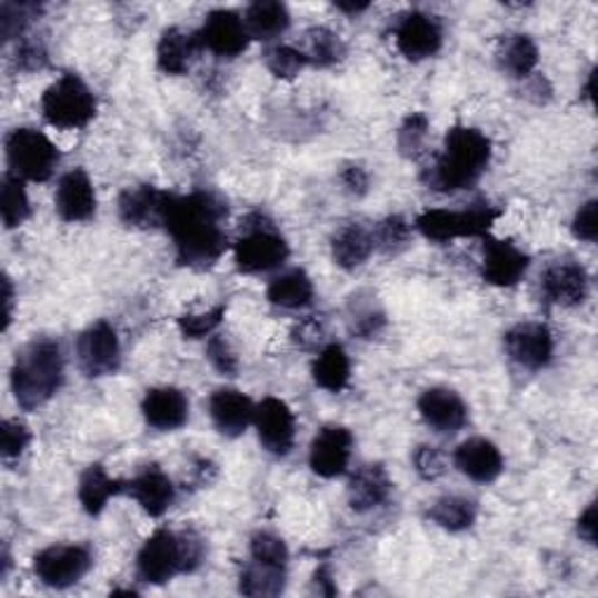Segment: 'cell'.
<instances>
[{
    "mask_svg": "<svg viewBox=\"0 0 598 598\" xmlns=\"http://www.w3.org/2000/svg\"><path fill=\"white\" fill-rule=\"evenodd\" d=\"M454 466L477 485H491L505 468L500 449L487 437H470L454 451Z\"/></svg>",
    "mask_w": 598,
    "mask_h": 598,
    "instance_id": "obj_20",
    "label": "cell"
},
{
    "mask_svg": "<svg viewBox=\"0 0 598 598\" xmlns=\"http://www.w3.org/2000/svg\"><path fill=\"white\" fill-rule=\"evenodd\" d=\"M206 358H209V362L225 377H235L239 372V358H237L235 349L229 347V341L225 337H220V335L209 337Z\"/></svg>",
    "mask_w": 598,
    "mask_h": 598,
    "instance_id": "obj_45",
    "label": "cell"
},
{
    "mask_svg": "<svg viewBox=\"0 0 598 598\" xmlns=\"http://www.w3.org/2000/svg\"><path fill=\"white\" fill-rule=\"evenodd\" d=\"M76 351H78L80 370L91 379L108 377L120 370V362H122L120 337H118V330H114L108 320H97V323H91L78 337Z\"/></svg>",
    "mask_w": 598,
    "mask_h": 598,
    "instance_id": "obj_10",
    "label": "cell"
},
{
    "mask_svg": "<svg viewBox=\"0 0 598 598\" xmlns=\"http://www.w3.org/2000/svg\"><path fill=\"white\" fill-rule=\"evenodd\" d=\"M250 557H252V561L286 568L290 555H288L286 542L279 536L260 531L250 538Z\"/></svg>",
    "mask_w": 598,
    "mask_h": 598,
    "instance_id": "obj_43",
    "label": "cell"
},
{
    "mask_svg": "<svg viewBox=\"0 0 598 598\" xmlns=\"http://www.w3.org/2000/svg\"><path fill=\"white\" fill-rule=\"evenodd\" d=\"M267 299L273 307L288 311L305 309L313 302V283L305 269H290L269 283Z\"/></svg>",
    "mask_w": 598,
    "mask_h": 598,
    "instance_id": "obj_32",
    "label": "cell"
},
{
    "mask_svg": "<svg viewBox=\"0 0 598 598\" xmlns=\"http://www.w3.org/2000/svg\"><path fill=\"white\" fill-rule=\"evenodd\" d=\"M375 248H379L386 256H398L411 239V225L402 216H388L383 218L372 232Z\"/></svg>",
    "mask_w": 598,
    "mask_h": 598,
    "instance_id": "obj_38",
    "label": "cell"
},
{
    "mask_svg": "<svg viewBox=\"0 0 598 598\" xmlns=\"http://www.w3.org/2000/svg\"><path fill=\"white\" fill-rule=\"evenodd\" d=\"M201 52L197 31L171 27L157 42V68L167 76H186Z\"/></svg>",
    "mask_w": 598,
    "mask_h": 598,
    "instance_id": "obj_25",
    "label": "cell"
},
{
    "mask_svg": "<svg viewBox=\"0 0 598 598\" xmlns=\"http://www.w3.org/2000/svg\"><path fill=\"white\" fill-rule=\"evenodd\" d=\"M351 451H353L351 430L343 426H326L313 437L309 449V466L318 477L335 479L347 472L351 464Z\"/></svg>",
    "mask_w": 598,
    "mask_h": 598,
    "instance_id": "obj_14",
    "label": "cell"
},
{
    "mask_svg": "<svg viewBox=\"0 0 598 598\" xmlns=\"http://www.w3.org/2000/svg\"><path fill=\"white\" fill-rule=\"evenodd\" d=\"M127 489L124 481L112 479L103 466L94 464L89 466L82 477H80V487H78V498L82 510L91 517H97L106 510V505L110 498L122 494Z\"/></svg>",
    "mask_w": 598,
    "mask_h": 598,
    "instance_id": "obj_30",
    "label": "cell"
},
{
    "mask_svg": "<svg viewBox=\"0 0 598 598\" xmlns=\"http://www.w3.org/2000/svg\"><path fill=\"white\" fill-rule=\"evenodd\" d=\"M243 24L250 38L269 42L290 29V12L279 0H258L246 8Z\"/></svg>",
    "mask_w": 598,
    "mask_h": 598,
    "instance_id": "obj_29",
    "label": "cell"
},
{
    "mask_svg": "<svg viewBox=\"0 0 598 598\" xmlns=\"http://www.w3.org/2000/svg\"><path fill=\"white\" fill-rule=\"evenodd\" d=\"M265 63L271 76L279 80H295L309 66L305 52L292 44H273L265 52Z\"/></svg>",
    "mask_w": 598,
    "mask_h": 598,
    "instance_id": "obj_37",
    "label": "cell"
},
{
    "mask_svg": "<svg viewBox=\"0 0 598 598\" xmlns=\"http://www.w3.org/2000/svg\"><path fill=\"white\" fill-rule=\"evenodd\" d=\"M6 295H3V305H6V313H3V330L10 328V320H12V302H14V292H12V281L6 276Z\"/></svg>",
    "mask_w": 598,
    "mask_h": 598,
    "instance_id": "obj_53",
    "label": "cell"
},
{
    "mask_svg": "<svg viewBox=\"0 0 598 598\" xmlns=\"http://www.w3.org/2000/svg\"><path fill=\"white\" fill-rule=\"evenodd\" d=\"M393 491V481H390L386 468L381 464H370L356 470L349 481V505L351 510L365 515L372 512L388 500Z\"/></svg>",
    "mask_w": 598,
    "mask_h": 598,
    "instance_id": "obj_26",
    "label": "cell"
},
{
    "mask_svg": "<svg viewBox=\"0 0 598 598\" xmlns=\"http://www.w3.org/2000/svg\"><path fill=\"white\" fill-rule=\"evenodd\" d=\"M491 162V141L475 127L456 124L447 131L445 148L423 171V182L435 192L472 188Z\"/></svg>",
    "mask_w": 598,
    "mask_h": 598,
    "instance_id": "obj_2",
    "label": "cell"
},
{
    "mask_svg": "<svg viewBox=\"0 0 598 598\" xmlns=\"http://www.w3.org/2000/svg\"><path fill=\"white\" fill-rule=\"evenodd\" d=\"M477 515V502L466 496H442L437 498L428 510V519L449 534L468 531V528L475 526Z\"/></svg>",
    "mask_w": 598,
    "mask_h": 598,
    "instance_id": "obj_33",
    "label": "cell"
},
{
    "mask_svg": "<svg viewBox=\"0 0 598 598\" xmlns=\"http://www.w3.org/2000/svg\"><path fill=\"white\" fill-rule=\"evenodd\" d=\"M375 252V237L362 225H347L332 237V260L347 271L362 267Z\"/></svg>",
    "mask_w": 598,
    "mask_h": 598,
    "instance_id": "obj_28",
    "label": "cell"
},
{
    "mask_svg": "<svg viewBox=\"0 0 598 598\" xmlns=\"http://www.w3.org/2000/svg\"><path fill=\"white\" fill-rule=\"evenodd\" d=\"M143 419L150 428L155 430H178L188 423L190 417V402L182 390L173 386H162V388H152L146 393L143 405Z\"/></svg>",
    "mask_w": 598,
    "mask_h": 598,
    "instance_id": "obj_22",
    "label": "cell"
},
{
    "mask_svg": "<svg viewBox=\"0 0 598 598\" xmlns=\"http://www.w3.org/2000/svg\"><path fill=\"white\" fill-rule=\"evenodd\" d=\"M419 413L428 428L440 435H454L468 423L464 398L449 388H428L419 398Z\"/></svg>",
    "mask_w": 598,
    "mask_h": 598,
    "instance_id": "obj_18",
    "label": "cell"
},
{
    "mask_svg": "<svg viewBox=\"0 0 598 598\" xmlns=\"http://www.w3.org/2000/svg\"><path fill=\"white\" fill-rule=\"evenodd\" d=\"M290 248L279 229L262 213H250L241 222V237L235 243V262L243 273H267L279 269Z\"/></svg>",
    "mask_w": 598,
    "mask_h": 598,
    "instance_id": "obj_5",
    "label": "cell"
},
{
    "mask_svg": "<svg viewBox=\"0 0 598 598\" xmlns=\"http://www.w3.org/2000/svg\"><path fill=\"white\" fill-rule=\"evenodd\" d=\"M502 216L500 209L496 206L481 201V203H472L470 209L466 211H447V209H430L423 211L417 218V229L435 243H447L454 239H464V237H489L491 227L496 225V220Z\"/></svg>",
    "mask_w": 598,
    "mask_h": 598,
    "instance_id": "obj_7",
    "label": "cell"
},
{
    "mask_svg": "<svg viewBox=\"0 0 598 598\" xmlns=\"http://www.w3.org/2000/svg\"><path fill=\"white\" fill-rule=\"evenodd\" d=\"M311 377L313 383L328 390V393H341V390L349 386L351 360L341 343H328L326 349H320L311 365Z\"/></svg>",
    "mask_w": 598,
    "mask_h": 598,
    "instance_id": "obj_31",
    "label": "cell"
},
{
    "mask_svg": "<svg viewBox=\"0 0 598 598\" xmlns=\"http://www.w3.org/2000/svg\"><path fill=\"white\" fill-rule=\"evenodd\" d=\"M286 589V568L250 561L239 578V591L246 596H279Z\"/></svg>",
    "mask_w": 598,
    "mask_h": 598,
    "instance_id": "obj_35",
    "label": "cell"
},
{
    "mask_svg": "<svg viewBox=\"0 0 598 598\" xmlns=\"http://www.w3.org/2000/svg\"><path fill=\"white\" fill-rule=\"evenodd\" d=\"M320 339H323V328H320V323L313 316L302 320V323H297L295 330H292V341L299 343L302 349L318 347Z\"/></svg>",
    "mask_w": 598,
    "mask_h": 598,
    "instance_id": "obj_50",
    "label": "cell"
},
{
    "mask_svg": "<svg viewBox=\"0 0 598 598\" xmlns=\"http://www.w3.org/2000/svg\"><path fill=\"white\" fill-rule=\"evenodd\" d=\"M225 220L227 203L216 192H169L162 227L173 239L178 262L192 269L213 267L227 250Z\"/></svg>",
    "mask_w": 598,
    "mask_h": 598,
    "instance_id": "obj_1",
    "label": "cell"
},
{
    "mask_svg": "<svg viewBox=\"0 0 598 598\" xmlns=\"http://www.w3.org/2000/svg\"><path fill=\"white\" fill-rule=\"evenodd\" d=\"M351 332L358 335L360 339H375L383 326H386V316L383 311L377 307V302H356V297H353V302H351Z\"/></svg>",
    "mask_w": 598,
    "mask_h": 598,
    "instance_id": "obj_40",
    "label": "cell"
},
{
    "mask_svg": "<svg viewBox=\"0 0 598 598\" xmlns=\"http://www.w3.org/2000/svg\"><path fill=\"white\" fill-rule=\"evenodd\" d=\"M0 211L8 229L24 225L31 218V201L24 188V180L8 173L3 178V190H0Z\"/></svg>",
    "mask_w": 598,
    "mask_h": 598,
    "instance_id": "obj_36",
    "label": "cell"
},
{
    "mask_svg": "<svg viewBox=\"0 0 598 598\" xmlns=\"http://www.w3.org/2000/svg\"><path fill=\"white\" fill-rule=\"evenodd\" d=\"M526 252L508 241V239H494L485 237V262H481V279L496 288H512L517 286L526 271H528Z\"/></svg>",
    "mask_w": 598,
    "mask_h": 598,
    "instance_id": "obj_15",
    "label": "cell"
},
{
    "mask_svg": "<svg viewBox=\"0 0 598 598\" xmlns=\"http://www.w3.org/2000/svg\"><path fill=\"white\" fill-rule=\"evenodd\" d=\"M572 235L575 239L594 243L598 239V201L591 199L572 218Z\"/></svg>",
    "mask_w": 598,
    "mask_h": 598,
    "instance_id": "obj_47",
    "label": "cell"
},
{
    "mask_svg": "<svg viewBox=\"0 0 598 598\" xmlns=\"http://www.w3.org/2000/svg\"><path fill=\"white\" fill-rule=\"evenodd\" d=\"M6 157L10 173L31 182L50 180L61 162V152L50 138L29 127L14 129L6 138Z\"/></svg>",
    "mask_w": 598,
    "mask_h": 598,
    "instance_id": "obj_8",
    "label": "cell"
},
{
    "mask_svg": "<svg viewBox=\"0 0 598 598\" xmlns=\"http://www.w3.org/2000/svg\"><path fill=\"white\" fill-rule=\"evenodd\" d=\"M54 206L61 220L87 222L97 213V192L84 169H73L61 176L54 195Z\"/></svg>",
    "mask_w": 598,
    "mask_h": 598,
    "instance_id": "obj_19",
    "label": "cell"
},
{
    "mask_svg": "<svg viewBox=\"0 0 598 598\" xmlns=\"http://www.w3.org/2000/svg\"><path fill=\"white\" fill-rule=\"evenodd\" d=\"M31 445V430L21 423V421H3V428H0V454H3L6 461H12V458H19L27 451Z\"/></svg>",
    "mask_w": 598,
    "mask_h": 598,
    "instance_id": "obj_44",
    "label": "cell"
},
{
    "mask_svg": "<svg viewBox=\"0 0 598 598\" xmlns=\"http://www.w3.org/2000/svg\"><path fill=\"white\" fill-rule=\"evenodd\" d=\"M396 44L402 57L409 61H423L435 57L442 50V24L437 21V17L421 12V10H411L400 14L398 24L393 29Z\"/></svg>",
    "mask_w": 598,
    "mask_h": 598,
    "instance_id": "obj_12",
    "label": "cell"
},
{
    "mask_svg": "<svg viewBox=\"0 0 598 598\" xmlns=\"http://www.w3.org/2000/svg\"><path fill=\"white\" fill-rule=\"evenodd\" d=\"M48 63V50L40 40L21 38L17 44V66L19 71H40Z\"/></svg>",
    "mask_w": 598,
    "mask_h": 598,
    "instance_id": "obj_48",
    "label": "cell"
},
{
    "mask_svg": "<svg viewBox=\"0 0 598 598\" xmlns=\"http://www.w3.org/2000/svg\"><path fill=\"white\" fill-rule=\"evenodd\" d=\"M505 353L508 358L519 365L521 370L538 372L551 362L555 356V337L545 323H517L505 332Z\"/></svg>",
    "mask_w": 598,
    "mask_h": 598,
    "instance_id": "obj_11",
    "label": "cell"
},
{
    "mask_svg": "<svg viewBox=\"0 0 598 598\" xmlns=\"http://www.w3.org/2000/svg\"><path fill=\"white\" fill-rule=\"evenodd\" d=\"M430 122L423 112H411L398 131V148L405 157L417 159L426 146Z\"/></svg>",
    "mask_w": 598,
    "mask_h": 598,
    "instance_id": "obj_41",
    "label": "cell"
},
{
    "mask_svg": "<svg viewBox=\"0 0 598 598\" xmlns=\"http://www.w3.org/2000/svg\"><path fill=\"white\" fill-rule=\"evenodd\" d=\"M339 180L343 190L353 197H362L370 190V173H367L360 165H347L339 173Z\"/></svg>",
    "mask_w": 598,
    "mask_h": 598,
    "instance_id": "obj_49",
    "label": "cell"
},
{
    "mask_svg": "<svg viewBox=\"0 0 598 598\" xmlns=\"http://www.w3.org/2000/svg\"><path fill=\"white\" fill-rule=\"evenodd\" d=\"M40 14V8L36 3H3L0 6V31H3V40L10 42L14 38H24L27 27Z\"/></svg>",
    "mask_w": 598,
    "mask_h": 598,
    "instance_id": "obj_39",
    "label": "cell"
},
{
    "mask_svg": "<svg viewBox=\"0 0 598 598\" xmlns=\"http://www.w3.org/2000/svg\"><path fill=\"white\" fill-rule=\"evenodd\" d=\"M42 118L57 129H84L97 118V97L76 73L61 76L44 89Z\"/></svg>",
    "mask_w": 598,
    "mask_h": 598,
    "instance_id": "obj_6",
    "label": "cell"
},
{
    "mask_svg": "<svg viewBox=\"0 0 598 598\" xmlns=\"http://www.w3.org/2000/svg\"><path fill=\"white\" fill-rule=\"evenodd\" d=\"M413 468H417V472L428 481L442 477L445 470H447L445 454L440 449L423 445V447H419L417 451H413Z\"/></svg>",
    "mask_w": 598,
    "mask_h": 598,
    "instance_id": "obj_46",
    "label": "cell"
},
{
    "mask_svg": "<svg viewBox=\"0 0 598 598\" xmlns=\"http://www.w3.org/2000/svg\"><path fill=\"white\" fill-rule=\"evenodd\" d=\"M197 36L201 50H209L220 59H237L248 50L250 42L243 19L232 10H213L206 14Z\"/></svg>",
    "mask_w": 598,
    "mask_h": 598,
    "instance_id": "obj_13",
    "label": "cell"
},
{
    "mask_svg": "<svg viewBox=\"0 0 598 598\" xmlns=\"http://www.w3.org/2000/svg\"><path fill=\"white\" fill-rule=\"evenodd\" d=\"M313 591L323 594V596H335L337 594V585H335L330 566H320L313 572Z\"/></svg>",
    "mask_w": 598,
    "mask_h": 598,
    "instance_id": "obj_52",
    "label": "cell"
},
{
    "mask_svg": "<svg viewBox=\"0 0 598 598\" xmlns=\"http://www.w3.org/2000/svg\"><path fill=\"white\" fill-rule=\"evenodd\" d=\"M256 407L252 400L237 388H218L209 400V411L213 426L225 437H239L256 421Z\"/></svg>",
    "mask_w": 598,
    "mask_h": 598,
    "instance_id": "obj_23",
    "label": "cell"
},
{
    "mask_svg": "<svg viewBox=\"0 0 598 598\" xmlns=\"http://www.w3.org/2000/svg\"><path fill=\"white\" fill-rule=\"evenodd\" d=\"M496 57H498V66L502 73H508L510 78H517V80H526L536 71V66L540 61V50L531 36L512 33L500 40Z\"/></svg>",
    "mask_w": 598,
    "mask_h": 598,
    "instance_id": "obj_27",
    "label": "cell"
},
{
    "mask_svg": "<svg viewBox=\"0 0 598 598\" xmlns=\"http://www.w3.org/2000/svg\"><path fill=\"white\" fill-rule=\"evenodd\" d=\"M129 496L141 505L143 512L150 517H162L176 500V487L169 475L159 466H146L127 481Z\"/></svg>",
    "mask_w": 598,
    "mask_h": 598,
    "instance_id": "obj_21",
    "label": "cell"
},
{
    "mask_svg": "<svg viewBox=\"0 0 598 598\" xmlns=\"http://www.w3.org/2000/svg\"><path fill=\"white\" fill-rule=\"evenodd\" d=\"M302 52H305L309 66L330 68L347 57V44H343L339 33H335L326 27H313L305 33Z\"/></svg>",
    "mask_w": 598,
    "mask_h": 598,
    "instance_id": "obj_34",
    "label": "cell"
},
{
    "mask_svg": "<svg viewBox=\"0 0 598 598\" xmlns=\"http://www.w3.org/2000/svg\"><path fill=\"white\" fill-rule=\"evenodd\" d=\"M335 8L347 14H360L365 10H370V3H343V0H339V3H335Z\"/></svg>",
    "mask_w": 598,
    "mask_h": 598,
    "instance_id": "obj_54",
    "label": "cell"
},
{
    "mask_svg": "<svg viewBox=\"0 0 598 598\" xmlns=\"http://www.w3.org/2000/svg\"><path fill=\"white\" fill-rule=\"evenodd\" d=\"M578 536L587 545H596V502H589L578 519Z\"/></svg>",
    "mask_w": 598,
    "mask_h": 598,
    "instance_id": "obj_51",
    "label": "cell"
},
{
    "mask_svg": "<svg viewBox=\"0 0 598 598\" xmlns=\"http://www.w3.org/2000/svg\"><path fill=\"white\" fill-rule=\"evenodd\" d=\"M167 197L169 192L157 190L155 186H136L124 190L118 206L122 222L138 229L162 227Z\"/></svg>",
    "mask_w": 598,
    "mask_h": 598,
    "instance_id": "obj_24",
    "label": "cell"
},
{
    "mask_svg": "<svg viewBox=\"0 0 598 598\" xmlns=\"http://www.w3.org/2000/svg\"><path fill=\"white\" fill-rule=\"evenodd\" d=\"M10 383L21 409L33 411L48 405L63 383V353L54 339H33L14 358Z\"/></svg>",
    "mask_w": 598,
    "mask_h": 598,
    "instance_id": "obj_3",
    "label": "cell"
},
{
    "mask_svg": "<svg viewBox=\"0 0 598 598\" xmlns=\"http://www.w3.org/2000/svg\"><path fill=\"white\" fill-rule=\"evenodd\" d=\"M225 311H227V307L218 305V307H213L209 311H201V313H182L178 318V330L182 332V337H186V339L209 337L222 323Z\"/></svg>",
    "mask_w": 598,
    "mask_h": 598,
    "instance_id": "obj_42",
    "label": "cell"
},
{
    "mask_svg": "<svg viewBox=\"0 0 598 598\" xmlns=\"http://www.w3.org/2000/svg\"><path fill=\"white\" fill-rule=\"evenodd\" d=\"M256 428L262 447L273 456H288L295 447L297 421L292 409L279 398H265L256 407Z\"/></svg>",
    "mask_w": 598,
    "mask_h": 598,
    "instance_id": "obj_16",
    "label": "cell"
},
{
    "mask_svg": "<svg viewBox=\"0 0 598 598\" xmlns=\"http://www.w3.org/2000/svg\"><path fill=\"white\" fill-rule=\"evenodd\" d=\"M94 566V555L87 545H52L33 559L36 578L52 589H68L78 585Z\"/></svg>",
    "mask_w": 598,
    "mask_h": 598,
    "instance_id": "obj_9",
    "label": "cell"
},
{
    "mask_svg": "<svg viewBox=\"0 0 598 598\" xmlns=\"http://www.w3.org/2000/svg\"><path fill=\"white\" fill-rule=\"evenodd\" d=\"M540 288L549 305L564 309L580 307L589 292V273L580 262L559 260L545 269Z\"/></svg>",
    "mask_w": 598,
    "mask_h": 598,
    "instance_id": "obj_17",
    "label": "cell"
},
{
    "mask_svg": "<svg viewBox=\"0 0 598 598\" xmlns=\"http://www.w3.org/2000/svg\"><path fill=\"white\" fill-rule=\"evenodd\" d=\"M201 559L203 545L197 534H176L171 528H157L138 551L136 570L138 578L148 585H167L176 575L197 570Z\"/></svg>",
    "mask_w": 598,
    "mask_h": 598,
    "instance_id": "obj_4",
    "label": "cell"
}]
</instances>
